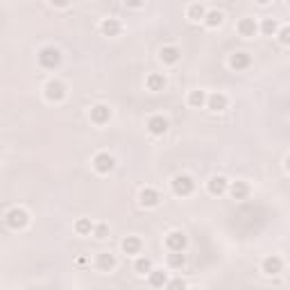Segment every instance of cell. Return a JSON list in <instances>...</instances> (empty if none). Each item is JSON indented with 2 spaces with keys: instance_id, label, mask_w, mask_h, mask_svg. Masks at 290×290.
Wrapping results in <instances>:
<instances>
[{
  "instance_id": "obj_11",
  "label": "cell",
  "mask_w": 290,
  "mask_h": 290,
  "mask_svg": "<svg viewBox=\"0 0 290 290\" xmlns=\"http://www.w3.org/2000/svg\"><path fill=\"white\" fill-rule=\"evenodd\" d=\"M231 68L234 71H245L249 64H252V57H249L247 53H234L231 54V59H229Z\"/></svg>"
},
{
  "instance_id": "obj_14",
  "label": "cell",
  "mask_w": 290,
  "mask_h": 290,
  "mask_svg": "<svg viewBox=\"0 0 290 290\" xmlns=\"http://www.w3.org/2000/svg\"><path fill=\"white\" fill-rule=\"evenodd\" d=\"M179 57H182L179 48H175V46L161 48V61L163 64H175V61H179Z\"/></svg>"
},
{
  "instance_id": "obj_7",
  "label": "cell",
  "mask_w": 290,
  "mask_h": 290,
  "mask_svg": "<svg viewBox=\"0 0 290 290\" xmlns=\"http://www.w3.org/2000/svg\"><path fill=\"white\" fill-rule=\"evenodd\" d=\"M109 118H111V109H109L107 105H95V107L91 109V120H93L95 125L109 123Z\"/></svg>"
},
{
  "instance_id": "obj_6",
  "label": "cell",
  "mask_w": 290,
  "mask_h": 290,
  "mask_svg": "<svg viewBox=\"0 0 290 290\" xmlns=\"http://www.w3.org/2000/svg\"><path fill=\"white\" fill-rule=\"evenodd\" d=\"M186 243H188V240H186V236H184L182 231H172L166 238V245L170 252H184V249H186Z\"/></svg>"
},
{
  "instance_id": "obj_27",
  "label": "cell",
  "mask_w": 290,
  "mask_h": 290,
  "mask_svg": "<svg viewBox=\"0 0 290 290\" xmlns=\"http://www.w3.org/2000/svg\"><path fill=\"white\" fill-rule=\"evenodd\" d=\"M168 263H170V267H182L184 263H186V256H184L182 252H172V254L168 256Z\"/></svg>"
},
{
  "instance_id": "obj_3",
  "label": "cell",
  "mask_w": 290,
  "mask_h": 290,
  "mask_svg": "<svg viewBox=\"0 0 290 290\" xmlns=\"http://www.w3.org/2000/svg\"><path fill=\"white\" fill-rule=\"evenodd\" d=\"M113 166H116V159H113L109 152H100V154H95V159H93V168L100 175H107V172L113 170Z\"/></svg>"
},
{
  "instance_id": "obj_9",
  "label": "cell",
  "mask_w": 290,
  "mask_h": 290,
  "mask_svg": "<svg viewBox=\"0 0 290 290\" xmlns=\"http://www.w3.org/2000/svg\"><path fill=\"white\" fill-rule=\"evenodd\" d=\"M161 200V195L157 193L154 188H143L141 190V195H138V202H141V207H157Z\"/></svg>"
},
{
  "instance_id": "obj_25",
  "label": "cell",
  "mask_w": 290,
  "mask_h": 290,
  "mask_svg": "<svg viewBox=\"0 0 290 290\" xmlns=\"http://www.w3.org/2000/svg\"><path fill=\"white\" fill-rule=\"evenodd\" d=\"M204 23H207L209 27H218V25L222 23V14L215 12V9H213V12H209L207 16H204Z\"/></svg>"
},
{
  "instance_id": "obj_20",
  "label": "cell",
  "mask_w": 290,
  "mask_h": 290,
  "mask_svg": "<svg viewBox=\"0 0 290 290\" xmlns=\"http://www.w3.org/2000/svg\"><path fill=\"white\" fill-rule=\"evenodd\" d=\"M145 84H148L150 91H163V89H166V77L159 75V73H152Z\"/></svg>"
},
{
  "instance_id": "obj_2",
  "label": "cell",
  "mask_w": 290,
  "mask_h": 290,
  "mask_svg": "<svg viewBox=\"0 0 290 290\" xmlns=\"http://www.w3.org/2000/svg\"><path fill=\"white\" fill-rule=\"evenodd\" d=\"M39 64L43 68H57L61 64V53L57 48H43L41 53H39Z\"/></svg>"
},
{
  "instance_id": "obj_34",
  "label": "cell",
  "mask_w": 290,
  "mask_h": 290,
  "mask_svg": "<svg viewBox=\"0 0 290 290\" xmlns=\"http://www.w3.org/2000/svg\"><path fill=\"white\" fill-rule=\"evenodd\" d=\"M256 2H259V5H267V2H270V0H256Z\"/></svg>"
},
{
  "instance_id": "obj_13",
  "label": "cell",
  "mask_w": 290,
  "mask_h": 290,
  "mask_svg": "<svg viewBox=\"0 0 290 290\" xmlns=\"http://www.w3.org/2000/svg\"><path fill=\"white\" fill-rule=\"evenodd\" d=\"M100 30L105 36H118L120 34V23L116 21V18H105L100 25Z\"/></svg>"
},
{
  "instance_id": "obj_35",
  "label": "cell",
  "mask_w": 290,
  "mask_h": 290,
  "mask_svg": "<svg viewBox=\"0 0 290 290\" xmlns=\"http://www.w3.org/2000/svg\"><path fill=\"white\" fill-rule=\"evenodd\" d=\"M286 168H288V172H290V157L286 159Z\"/></svg>"
},
{
  "instance_id": "obj_4",
  "label": "cell",
  "mask_w": 290,
  "mask_h": 290,
  "mask_svg": "<svg viewBox=\"0 0 290 290\" xmlns=\"http://www.w3.org/2000/svg\"><path fill=\"white\" fill-rule=\"evenodd\" d=\"M66 95V86L61 82H57V79H53V82L46 84V98L50 102H61Z\"/></svg>"
},
{
  "instance_id": "obj_32",
  "label": "cell",
  "mask_w": 290,
  "mask_h": 290,
  "mask_svg": "<svg viewBox=\"0 0 290 290\" xmlns=\"http://www.w3.org/2000/svg\"><path fill=\"white\" fill-rule=\"evenodd\" d=\"M54 7H68L71 5V0H50Z\"/></svg>"
},
{
  "instance_id": "obj_28",
  "label": "cell",
  "mask_w": 290,
  "mask_h": 290,
  "mask_svg": "<svg viewBox=\"0 0 290 290\" xmlns=\"http://www.w3.org/2000/svg\"><path fill=\"white\" fill-rule=\"evenodd\" d=\"M261 30H263V34L272 36L274 32H277V21H274V18H265V21H263V25H261Z\"/></svg>"
},
{
  "instance_id": "obj_23",
  "label": "cell",
  "mask_w": 290,
  "mask_h": 290,
  "mask_svg": "<svg viewBox=\"0 0 290 290\" xmlns=\"http://www.w3.org/2000/svg\"><path fill=\"white\" fill-rule=\"evenodd\" d=\"M207 100H209V98L204 95V91H193V93L188 95V105H190V107H195V109H200Z\"/></svg>"
},
{
  "instance_id": "obj_16",
  "label": "cell",
  "mask_w": 290,
  "mask_h": 290,
  "mask_svg": "<svg viewBox=\"0 0 290 290\" xmlns=\"http://www.w3.org/2000/svg\"><path fill=\"white\" fill-rule=\"evenodd\" d=\"M207 105H209L211 111H225L227 109V98L222 93H213V95H209Z\"/></svg>"
},
{
  "instance_id": "obj_18",
  "label": "cell",
  "mask_w": 290,
  "mask_h": 290,
  "mask_svg": "<svg viewBox=\"0 0 290 290\" xmlns=\"http://www.w3.org/2000/svg\"><path fill=\"white\" fill-rule=\"evenodd\" d=\"M225 190H227V179L225 177H213L211 182H209V193H211V195L220 197Z\"/></svg>"
},
{
  "instance_id": "obj_15",
  "label": "cell",
  "mask_w": 290,
  "mask_h": 290,
  "mask_svg": "<svg viewBox=\"0 0 290 290\" xmlns=\"http://www.w3.org/2000/svg\"><path fill=\"white\" fill-rule=\"evenodd\" d=\"M141 247H143V243H141V238H136V236H127L123 240V252L125 254H138Z\"/></svg>"
},
{
  "instance_id": "obj_10",
  "label": "cell",
  "mask_w": 290,
  "mask_h": 290,
  "mask_svg": "<svg viewBox=\"0 0 290 290\" xmlns=\"http://www.w3.org/2000/svg\"><path fill=\"white\" fill-rule=\"evenodd\" d=\"M281 270H284V261L279 259V256H267V259L263 261V272L270 274V277L279 274Z\"/></svg>"
},
{
  "instance_id": "obj_17",
  "label": "cell",
  "mask_w": 290,
  "mask_h": 290,
  "mask_svg": "<svg viewBox=\"0 0 290 290\" xmlns=\"http://www.w3.org/2000/svg\"><path fill=\"white\" fill-rule=\"evenodd\" d=\"M256 30H259V25L254 23V18H243V21L238 23V32H240V36H254Z\"/></svg>"
},
{
  "instance_id": "obj_5",
  "label": "cell",
  "mask_w": 290,
  "mask_h": 290,
  "mask_svg": "<svg viewBox=\"0 0 290 290\" xmlns=\"http://www.w3.org/2000/svg\"><path fill=\"white\" fill-rule=\"evenodd\" d=\"M7 227H12V229H23L27 225V213H25L23 209H12L9 213H7Z\"/></svg>"
},
{
  "instance_id": "obj_19",
  "label": "cell",
  "mask_w": 290,
  "mask_h": 290,
  "mask_svg": "<svg viewBox=\"0 0 290 290\" xmlns=\"http://www.w3.org/2000/svg\"><path fill=\"white\" fill-rule=\"evenodd\" d=\"M229 193H231L234 200H245L247 193H249V188H247V184L245 182H234L231 184V188H229Z\"/></svg>"
},
{
  "instance_id": "obj_12",
  "label": "cell",
  "mask_w": 290,
  "mask_h": 290,
  "mask_svg": "<svg viewBox=\"0 0 290 290\" xmlns=\"http://www.w3.org/2000/svg\"><path fill=\"white\" fill-rule=\"evenodd\" d=\"M95 265L100 267L102 272H109V270H113L116 267V256L111 254V252H105V254L98 256V261H95Z\"/></svg>"
},
{
  "instance_id": "obj_8",
  "label": "cell",
  "mask_w": 290,
  "mask_h": 290,
  "mask_svg": "<svg viewBox=\"0 0 290 290\" xmlns=\"http://www.w3.org/2000/svg\"><path fill=\"white\" fill-rule=\"evenodd\" d=\"M148 130L154 136H161V134L168 132V120L163 118V116H152V118L148 120Z\"/></svg>"
},
{
  "instance_id": "obj_1",
  "label": "cell",
  "mask_w": 290,
  "mask_h": 290,
  "mask_svg": "<svg viewBox=\"0 0 290 290\" xmlns=\"http://www.w3.org/2000/svg\"><path fill=\"white\" fill-rule=\"evenodd\" d=\"M193 188H195V182H193L188 175H177V177L172 179V190H175V195L186 197V195L193 193Z\"/></svg>"
},
{
  "instance_id": "obj_26",
  "label": "cell",
  "mask_w": 290,
  "mask_h": 290,
  "mask_svg": "<svg viewBox=\"0 0 290 290\" xmlns=\"http://www.w3.org/2000/svg\"><path fill=\"white\" fill-rule=\"evenodd\" d=\"M134 267H136L138 274H150V272H152V261H150V259H138Z\"/></svg>"
},
{
  "instance_id": "obj_30",
  "label": "cell",
  "mask_w": 290,
  "mask_h": 290,
  "mask_svg": "<svg viewBox=\"0 0 290 290\" xmlns=\"http://www.w3.org/2000/svg\"><path fill=\"white\" fill-rule=\"evenodd\" d=\"M279 41L284 43V46H290V25H288V27H281V30H279Z\"/></svg>"
},
{
  "instance_id": "obj_24",
  "label": "cell",
  "mask_w": 290,
  "mask_h": 290,
  "mask_svg": "<svg viewBox=\"0 0 290 290\" xmlns=\"http://www.w3.org/2000/svg\"><path fill=\"white\" fill-rule=\"evenodd\" d=\"M207 12H204V7L202 5H190L188 7V18L190 21H204Z\"/></svg>"
},
{
  "instance_id": "obj_29",
  "label": "cell",
  "mask_w": 290,
  "mask_h": 290,
  "mask_svg": "<svg viewBox=\"0 0 290 290\" xmlns=\"http://www.w3.org/2000/svg\"><path fill=\"white\" fill-rule=\"evenodd\" d=\"M107 234H109V227L105 225V222H100V225L93 227V236L95 238H100V240H102V238H107Z\"/></svg>"
},
{
  "instance_id": "obj_31",
  "label": "cell",
  "mask_w": 290,
  "mask_h": 290,
  "mask_svg": "<svg viewBox=\"0 0 290 290\" xmlns=\"http://www.w3.org/2000/svg\"><path fill=\"white\" fill-rule=\"evenodd\" d=\"M166 286H168V288H184L186 284H184L182 279H175V281H170V284H166Z\"/></svg>"
},
{
  "instance_id": "obj_22",
  "label": "cell",
  "mask_w": 290,
  "mask_h": 290,
  "mask_svg": "<svg viewBox=\"0 0 290 290\" xmlns=\"http://www.w3.org/2000/svg\"><path fill=\"white\" fill-rule=\"evenodd\" d=\"M75 231L79 234V236H89V234H93V225H91L89 218H82L75 222Z\"/></svg>"
},
{
  "instance_id": "obj_33",
  "label": "cell",
  "mask_w": 290,
  "mask_h": 290,
  "mask_svg": "<svg viewBox=\"0 0 290 290\" xmlns=\"http://www.w3.org/2000/svg\"><path fill=\"white\" fill-rule=\"evenodd\" d=\"M125 5H127V7H141L143 0H125Z\"/></svg>"
},
{
  "instance_id": "obj_21",
  "label": "cell",
  "mask_w": 290,
  "mask_h": 290,
  "mask_svg": "<svg viewBox=\"0 0 290 290\" xmlns=\"http://www.w3.org/2000/svg\"><path fill=\"white\" fill-rule=\"evenodd\" d=\"M168 284V277L163 270H152L150 272V286H154V288H163V286Z\"/></svg>"
}]
</instances>
